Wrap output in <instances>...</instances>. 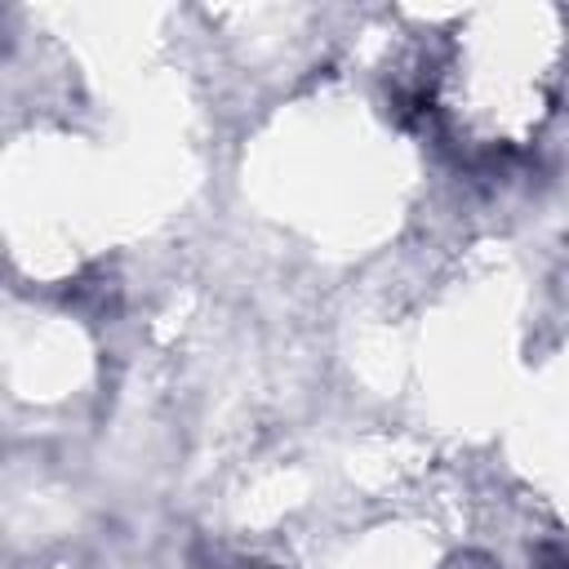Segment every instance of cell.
<instances>
[{
	"label": "cell",
	"mask_w": 569,
	"mask_h": 569,
	"mask_svg": "<svg viewBox=\"0 0 569 569\" xmlns=\"http://www.w3.org/2000/svg\"><path fill=\"white\" fill-rule=\"evenodd\" d=\"M236 569H267V565H236Z\"/></svg>",
	"instance_id": "cell-1"
}]
</instances>
